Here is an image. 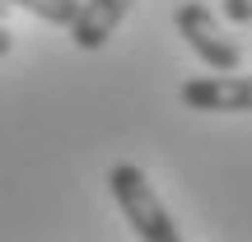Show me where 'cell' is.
Wrapping results in <instances>:
<instances>
[{
  "label": "cell",
  "instance_id": "cell-1",
  "mask_svg": "<svg viewBox=\"0 0 252 242\" xmlns=\"http://www.w3.org/2000/svg\"><path fill=\"white\" fill-rule=\"evenodd\" d=\"M108 191H112L117 210L126 215V224H131V233L140 242H178V224H173L168 205L159 200V191L150 187L140 163H112Z\"/></svg>",
  "mask_w": 252,
  "mask_h": 242
},
{
  "label": "cell",
  "instance_id": "cell-8",
  "mask_svg": "<svg viewBox=\"0 0 252 242\" xmlns=\"http://www.w3.org/2000/svg\"><path fill=\"white\" fill-rule=\"evenodd\" d=\"M5 14H9V0H0V19H5Z\"/></svg>",
  "mask_w": 252,
  "mask_h": 242
},
{
  "label": "cell",
  "instance_id": "cell-4",
  "mask_svg": "<svg viewBox=\"0 0 252 242\" xmlns=\"http://www.w3.org/2000/svg\"><path fill=\"white\" fill-rule=\"evenodd\" d=\"M135 0H80V9H75V19L65 28H70L75 47L80 52H98V47H108V37L122 28L126 9H131Z\"/></svg>",
  "mask_w": 252,
  "mask_h": 242
},
{
  "label": "cell",
  "instance_id": "cell-7",
  "mask_svg": "<svg viewBox=\"0 0 252 242\" xmlns=\"http://www.w3.org/2000/svg\"><path fill=\"white\" fill-rule=\"evenodd\" d=\"M9 47H14V33H9L5 19H0V56H9Z\"/></svg>",
  "mask_w": 252,
  "mask_h": 242
},
{
  "label": "cell",
  "instance_id": "cell-2",
  "mask_svg": "<svg viewBox=\"0 0 252 242\" xmlns=\"http://www.w3.org/2000/svg\"><path fill=\"white\" fill-rule=\"evenodd\" d=\"M173 28H178V37L201 56V65H210V70H220V75L243 70V47L220 28V19H215L210 5H201V0L178 5L173 9Z\"/></svg>",
  "mask_w": 252,
  "mask_h": 242
},
{
  "label": "cell",
  "instance_id": "cell-3",
  "mask_svg": "<svg viewBox=\"0 0 252 242\" xmlns=\"http://www.w3.org/2000/svg\"><path fill=\"white\" fill-rule=\"evenodd\" d=\"M178 98L187 103L191 112H252V75H201V80H187L178 89Z\"/></svg>",
  "mask_w": 252,
  "mask_h": 242
},
{
  "label": "cell",
  "instance_id": "cell-5",
  "mask_svg": "<svg viewBox=\"0 0 252 242\" xmlns=\"http://www.w3.org/2000/svg\"><path fill=\"white\" fill-rule=\"evenodd\" d=\"M9 5H24V9H33L37 19H47V24L65 28V24L75 19V9H80V0H9Z\"/></svg>",
  "mask_w": 252,
  "mask_h": 242
},
{
  "label": "cell",
  "instance_id": "cell-6",
  "mask_svg": "<svg viewBox=\"0 0 252 242\" xmlns=\"http://www.w3.org/2000/svg\"><path fill=\"white\" fill-rule=\"evenodd\" d=\"M224 19L229 24H252V0H224Z\"/></svg>",
  "mask_w": 252,
  "mask_h": 242
}]
</instances>
